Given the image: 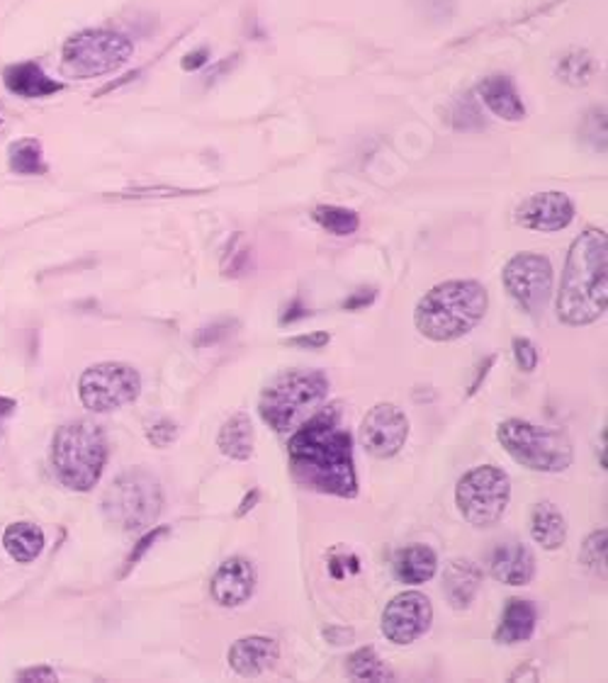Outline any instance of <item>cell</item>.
Wrapping results in <instances>:
<instances>
[{"mask_svg":"<svg viewBox=\"0 0 608 683\" xmlns=\"http://www.w3.org/2000/svg\"><path fill=\"white\" fill-rule=\"evenodd\" d=\"M512 501V479L502 467L480 465L461 477L455 487L457 511L475 528H492L504 518Z\"/></svg>","mask_w":608,"mask_h":683,"instance_id":"9c48e42d","label":"cell"},{"mask_svg":"<svg viewBox=\"0 0 608 683\" xmlns=\"http://www.w3.org/2000/svg\"><path fill=\"white\" fill-rule=\"evenodd\" d=\"M329 377L321 370H288L260 392L258 414L276 433H292L327 402Z\"/></svg>","mask_w":608,"mask_h":683,"instance_id":"277c9868","label":"cell"},{"mask_svg":"<svg viewBox=\"0 0 608 683\" xmlns=\"http://www.w3.org/2000/svg\"><path fill=\"white\" fill-rule=\"evenodd\" d=\"M3 545L12 560L20 565L34 562L44 550V532L34 524H12L3 532Z\"/></svg>","mask_w":608,"mask_h":683,"instance_id":"d4e9b609","label":"cell"},{"mask_svg":"<svg viewBox=\"0 0 608 683\" xmlns=\"http://www.w3.org/2000/svg\"><path fill=\"white\" fill-rule=\"evenodd\" d=\"M188 190H181V188H154V190H134L130 195L124 197H178V195H185Z\"/></svg>","mask_w":608,"mask_h":683,"instance_id":"74e56055","label":"cell"},{"mask_svg":"<svg viewBox=\"0 0 608 683\" xmlns=\"http://www.w3.org/2000/svg\"><path fill=\"white\" fill-rule=\"evenodd\" d=\"M207 59H209V52L207 49H197V52H193V54H188L183 59V69L185 71H195V69H200V66H205L207 64Z\"/></svg>","mask_w":608,"mask_h":683,"instance_id":"ab89813d","label":"cell"},{"mask_svg":"<svg viewBox=\"0 0 608 683\" xmlns=\"http://www.w3.org/2000/svg\"><path fill=\"white\" fill-rule=\"evenodd\" d=\"M227 660L239 676L256 679L278 664L280 644L266 635H248L231 644Z\"/></svg>","mask_w":608,"mask_h":683,"instance_id":"e0dca14e","label":"cell"},{"mask_svg":"<svg viewBox=\"0 0 608 683\" xmlns=\"http://www.w3.org/2000/svg\"><path fill=\"white\" fill-rule=\"evenodd\" d=\"M171 532V528L168 526H158V528H154V530H148V532H144V538L136 542V548L130 552V557H127V562H124V571H122V577L127 575L130 569H134L136 567V562L142 560V557L154 548V545L164 538V536H168Z\"/></svg>","mask_w":608,"mask_h":683,"instance_id":"4dcf8cb0","label":"cell"},{"mask_svg":"<svg viewBox=\"0 0 608 683\" xmlns=\"http://www.w3.org/2000/svg\"><path fill=\"white\" fill-rule=\"evenodd\" d=\"M22 681H56V672L49 666H37V669H28V672L20 674Z\"/></svg>","mask_w":608,"mask_h":683,"instance_id":"d590c367","label":"cell"},{"mask_svg":"<svg viewBox=\"0 0 608 683\" xmlns=\"http://www.w3.org/2000/svg\"><path fill=\"white\" fill-rule=\"evenodd\" d=\"M231 327H237V321H217V324H213V327H207V329L200 331V337L195 339V345L205 348V345H213V343H217V341H221V339H229L231 333H234Z\"/></svg>","mask_w":608,"mask_h":683,"instance_id":"836d02e7","label":"cell"},{"mask_svg":"<svg viewBox=\"0 0 608 683\" xmlns=\"http://www.w3.org/2000/svg\"><path fill=\"white\" fill-rule=\"evenodd\" d=\"M146 438H148V443L154 445V448L164 451V448H168V445L178 441V426L168 418H161V421H156L154 426H148Z\"/></svg>","mask_w":608,"mask_h":683,"instance_id":"1f68e13d","label":"cell"},{"mask_svg":"<svg viewBox=\"0 0 608 683\" xmlns=\"http://www.w3.org/2000/svg\"><path fill=\"white\" fill-rule=\"evenodd\" d=\"M164 511V489L152 472L132 467L110 484L103 494V514L124 532L148 530Z\"/></svg>","mask_w":608,"mask_h":683,"instance_id":"52a82bcc","label":"cell"},{"mask_svg":"<svg viewBox=\"0 0 608 683\" xmlns=\"http://www.w3.org/2000/svg\"><path fill=\"white\" fill-rule=\"evenodd\" d=\"M502 280L508 297H512L526 314L538 317L545 312V307H548L553 297L555 270L548 256L516 253L506 263Z\"/></svg>","mask_w":608,"mask_h":683,"instance_id":"8fae6325","label":"cell"},{"mask_svg":"<svg viewBox=\"0 0 608 683\" xmlns=\"http://www.w3.org/2000/svg\"><path fill=\"white\" fill-rule=\"evenodd\" d=\"M349 676L355 681H394L392 669L380 660V654L372 648H363L349 656L346 662Z\"/></svg>","mask_w":608,"mask_h":683,"instance_id":"4316f807","label":"cell"},{"mask_svg":"<svg viewBox=\"0 0 608 683\" xmlns=\"http://www.w3.org/2000/svg\"><path fill=\"white\" fill-rule=\"evenodd\" d=\"M12 412H16V402H10V400H3V396H0V418H6V416H10Z\"/></svg>","mask_w":608,"mask_h":683,"instance_id":"b9f144b4","label":"cell"},{"mask_svg":"<svg viewBox=\"0 0 608 683\" xmlns=\"http://www.w3.org/2000/svg\"><path fill=\"white\" fill-rule=\"evenodd\" d=\"M0 124H3V120H0Z\"/></svg>","mask_w":608,"mask_h":683,"instance_id":"7bdbcfd3","label":"cell"},{"mask_svg":"<svg viewBox=\"0 0 608 683\" xmlns=\"http://www.w3.org/2000/svg\"><path fill=\"white\" fill-rule=\"evenodd\" d=\"M258 496H260V491H258V489H251V496H246V499H244V504H241V508H239V511H237V516H239V518H241V516H244L246 511H251V508H254V504L258 501Z\"/></svg>","mask_w":608,"mask_h":683,"instance_id":"60d3db41","label":"cell"},{"mask_svg":"<svg viewBox=\"0 0 608 683\" xmlns=\"http://www.w3.org/2000/svg\"><path fill=\"white\" fill-rule=\"evenodd\" d=\"M608 239L601 229H585L567 253L557 294V319L567 327H589L608 304Z\"/></svg>","mask_w":608,"mask_h":683,"instance_id":"7a4b0ae2","label":"cell"},{"mask_svg":"<svg viewBox=\"0 0 608 683\" xmlns=\"http://www.w3.org/2000/svg\"><path fill=\"white\" fill-rule=\"evenodd\" d=\"M482 567L473 560H451L443 569V593L445 601L455 611H467L482 589Z\"/></svg>","mask_w":608,"mask_h":683,"instance_id":"d6986e66","label":"cell"},{"mask_svg":"<svg viewBox=\"0 0 608 683\" xmlns=\"http://www.w3.org/2000/svg\"><path fill=\"white\" fill-rule=\"evenodd\" d=\"M436 571H439V555L436 550H431L429 545L414 542L396 552L394 557V577L402 583L419 587V583H426L436 577Z\"/></svg>","mask_w":608,"mask_h":683,"instance_id":"7402d4cb","label":"cell"},{"mask_svg":"<svg viewBox=\"0 0 608 683\" xmlns=\"http://www.w3.org/2000/svg\"><path fill=\"white\" fill-rule=\"evenodd\" d=\"M530 538L543 550L555 552L567 542V520L553 501H540L530 511Z\"/></svg>","mask_w":608,"mask_h":683,"instance_id":"603a6c76","label":"cell"},{"mask_svg":"<svg viewBox=\"0 0 608 683\" xmlns=\"http://www.w3.org/2000/svg\"><path fill=\"white\" fill-rule=\"evenodd\" d=\"M3 85L8 93L24 97V101H37V97H49L64 91V83L47 76V71L37 61L10 64L3 71Z\"/></svg>","mask_w":608,"mask_h":683,"instance_id":"ac0fdd59","label":"cell"},{"mask_svg":"<svg viewBox=\"0 0 608 683\" xmlns=\"http://www.w3.org/2000/svg\"><path fill=\"white\" fill-rule=\"evenodd\" d=\"M514 358H516V365L524 372H533L540 363L538 348L533 345L528 339H514Z\"/></svg>","mask_w":608,"mask_h":683,"instance_id":"d6a6232c","label":"cell"},{"mask_svg":"<svg viewBox=\"0 0 608 683\" xmlns=\"http://www.w3.org/2000/svg\"><path fill=\"white\" fill-rule=\"evenodd\" d=\"M8 166L18 176H44L47 161L40 139L34 136H24V139L12 142L8 148Z\"/></svg>","mask_w":608,"mask_h":683,"instance_id":"484cf974","label":"cell"},{"mask_svg":"<svg viewBox=\"0 0 608 683\" xmlns=\"http://www.w3.org/2000/svg\"><path fill=\"white\" fill-rule=\"evenodd\" d=\"M134 54L127 37L113 30H83L61 46V73L66 79L89 81L120 71Z\"/></svg>","mask_w":608,"mask_h":683,"instance_id":"ba28073f","label":"cell"},{"mask_svg":"<svg viewBox=\"0 0 608 683\" xmlns=\"http://www.w3.org/2000/svg\"><path fill=\"white\" fill-rule=\"evenodd\" d=\"M215 603L221 608H239L251 601L256 591V569L246 557H229L215 571L213 583H209Z\"/></svg>","mask_w":608,"mask_h":683,"instance_id":"9a60e30c","label":"cell"},{"mask_svg":"<svg viewBox=\"0 0 608 683\" xmlns=\"http://www.w3.org/2000/svg\"><path fill=\"white\" fill-rule=\"evenodd\" d=\"M594 71H597V61H594L589 52H581V49L565 54L560 59V64H557V76H560L567 85H587L594 76Z\"/></svg>","mask_w":608,"mask_h":683,"instance_id":"f1b7e54d","label":"cell"},{"mask_svg":"<svg viewBox=\"0 0 608 683\" xmlns=\"http://www.w3.org/2000/svg\"><path fill=\"white\" fill-rule=\"evenodd\" d=\"M292 477L305 489L355 499L358 477L353 463V438L343 428L341 404L319 406L288 443Z\"/></svg>","mask_w":608,"mask_h":683,"instance_id":"6da1fadb","label":"cell"},{"mask_svg":"<svg viewBox=\"0 0 608 683\" xmlns=\"http://www.w3.org/2000/svg\"><path fill=\"white\" fill-rule=\"evenodd\" d=\"M480 101L487 105L492 115L506 122H521L526 117V105L521 101L514 81L508 76H490L477 85Z\"/></svg>","mask_w":608,"mask_h":683,"instance_id":"ffe728a7","label":"cell"},{"mask_svg":"<svg viewBox=\"0 0 608 683\" xmlns=\"http://www.w3.org/2000/svg\"><path fill=\"white\" fill-rule=\"evenodd\" d=\"M217 448L221 455L239 459V463L251 459L256 448V433L251 418L246 414H234L229 421H225V426L219 428L217 436Z\"/></svg>","mask_w":608,"mask_h":683,"instance_id":"cb8c5ba5","label":"cell"},{"mask_svg":"<svg viewBox=\"0 0 608 683\" xmlns=\"http://www.w3.org/2000/svg\"><path fill=\"white\" fill-rule=\"evenodd\" d=\"M329 341H331V333L312 331V333H305V337L288 339L285 343L292 345V348H305V351H321V348L329 345Z\"/></svg>","mask_w":608,"mask_h":683,"instance_id":"e575fe53","label":"cell"},{"mask_svg":"<svg viewBox=\"0 0 608 683\" xmlns=\"http://www.w3.org/2000/svg\"><path fill=\"white\" fill-rule=\"evenodd\" d=\"M433 623V606L429 596L421 591H404L384 606L382 611V635L392 644H412L424 638Z\"/></svg>","mask_w":608,"mask_h":683,"instance_id":"7c38bea8","label":"cell"},{"mask_svg":"<svg viewBox=\"0 0 608 683\" xmlns=\"http://www.w3.org/2000/svg\"><path fill=\"white\" fill-rule=\"evenodd\" d=\"M312 217L321 229H327L333 236H353L358 229H361V217H358L353 209H346V207L319 205L312 213Z\"/></svg>","mask_w":608,"mask_h":683,"instance_id":"83f0119b","label":"cell"},{"mask_svg":"<svg viewBox=\"0 0 608 683\" xmlns=\"http://www.w3.org/2000/svg\"><path fill=\"white\" fill-rule=\"evenodd\" d=\"M581 562L591 569H601V577L606 575V530L591 532L585 548H581Z\"/></svg>","mask_w":608,"mask_h":683,"instance_id":"f546056e","label":"cell"},{"mask_svg":"<svg viewBox=\"0 0 608 683\" xmlns=\"http://www.w3.org/2000/svg\"><path fill=\"white\" fill-rule=\"evenodd\" d=\"M107 436L93 421H71L52 441V467L71 491H91L107 465Z\"/></svg>","mask_w":608,"mask_h":683,"instance_id":"5b68a950","label":"cell"},{"mask_svg":"<svg viewBox=\"0 0 608 683\" xmlns=\"http://www.w3.org/2000/svg\"><path fill=\"white\" fill-rule=\"evenodd\" d=\"M490 294L477 280H445L421 297L414 324L424 339L451 343L475 331L487 317Z\"/></svg>","mask_w":608,"mask_h":683,"instance_id":"3957f363","label":"cell"},{"mask_svg":"<svg viewBox=\"0 0 608 683\" xmlns=\"http://www.w3.org/2000/svg\"><path fill=\"white\" fill-rule=\"evenodd\" d=\"M372 300H375V290H361V292H355L351 300H346L343 302V307L346 309H363V307H368Z\"/></svg>","mask_w":608,"mask_h":683,"instance_id":"f35d334b","label":"cell"},{"mask_svg":"<svg viewBox=\"0 0 608 683\" xmlns=\"http://www.w3.org/2000/svg\"><path fill=\"white\" fill-rule=\"evenodd\" d=\"M496 441L514 463L543 475L565 472L575 459L573 441L565 431L530 424L524 418L502 421L496 426Z\"/></svg>","mask_w":608,"mask_h":683,"instance_id":"8992f818","label":"cell"},{"mask_svg":"<svg viewBox=\"0 0 608 683\" xmlns=\"http://www.w3.org/2000/svg\"><path fill=\"white\" fill-rule=\"evenodd\" d=\"M487 565L490 575L496 581L506 583V587H526L536 577V557H533L526 542L514 538L496 542Z\"/></svg>","mask_w":608,"mask_h":683,"instance_id":"2e32d148","label":"cell"},{"mask_svg":"<svg viewBox=\"0 0 608 683\" xmlns=\"http://www.w3.org/2000/svg\"><path fill=\"white\" fill-rule=\"evenodd\" d=\"M409 438V418L396 404L382 402L365 414L361 424V445L368 455L390 459L404 448Z\"/></svg>","mask_w":608,"mask_h":683,"instance_id":"4fadbf2b","label":"cell"},{"mask_svg":"<svg viewBox=\"0 0 608 683\" xmlns=\"http://www.w3.org/2000/svg\"><path fill=\"white\" fill-rule=\"evenodd\" d=\"M324 635L331 644H351L353 642V630L351 628H329V630H324Z\"/></svg>","mask_w":608,"mask_h":683,"instance_id":"8d00e7d4","label":"cell"},{"mask_svg":"<svg viewBox=\"0 0 608 683\" xmlns=\"http://www.w3.org/2000/svg\"><path fill=\"white\" fill-rule=\"evenodd\" d=\"M142 394V377L127 363H97L79 380V396L93 414H110L136 402Z\"/></svg>","mask_w":608,"mask_h":683,"instance_id":"30bf717a","label":"cell"},{"mask_svg":"<svg viewBox=\"0 0 608 683\" xmlns=\"http://www.w3.org/2000/svg\"><path fill=\"white\" fill-rule=\"evenodd\" d=\"M538 625V608L526 599H512L504 608L499 625L494 630V642L499 644H521L528 642Z\"/></svg>","mask_w":608,"mask_h":683,"instance_id":"44dd1931","label":"cell"},{"mask_svg":"<svg viewBox=\"0 0 608 683\" xmlns=\"http://www.w3.org/2000/svg\"><path fill=\"white\" fill-rule=\"evenodd\" d=\"M514 219L524 229L555 234L567 229L575 221V203L560 190L536 193L516 207Z\"/></svg>","mask_w":608,"mask_h":683,"instance_id":"5bb4252c","label":"cell"}]
</instances>
